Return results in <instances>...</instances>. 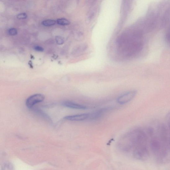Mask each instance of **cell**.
<instances>
[{"label": "cell", "instance_id": "obj_10", "mask_svg": "<svg viewBox=\"0 0 170 170\" xmlns=\"http://www.w3.org/2000/svg\"><path fill=\"white\" fill-rule=\"evenodd\" d=\"M56 21L51 20H47L42 21V25L46 27L53 26L56 24Z\"/></svg>", "mask_w": 170, "mask_h": 170}, {"label": "cell", "instance_id": "obj_5", "mask_svg": "<svg viewBox=\"0 0 170 170\" xmlns=\"http://www.w3.org/2000/svg\"><path fill=\"white\" fill-rule=\"evenodd\" d=\"M87 45L85 44L75 47L72 52V55L74 57L81 55L87 49Z\"/></svg>", "mask_w": 170, "mask_h": 170}, {"label": "cell", "instance_id": "obj_13", "mask_svg": "<svg viewBox=\"0 0 170 170\" xmlns=\"http://www.w3.org/2000/svg\"><path fill=\"white\" fill-rule=\"evenodd\" d=\"M17 18L20 19H25L27 17V15L25 13H22L19 14L17 16Z\"/></svg>", "mask_w": 170, "mask_h": 170}, {"label": "cell", "instance_id": "obj_8", "mask_svg": "<svg viewBox=\"0 0 170 170\" xmlns=\"http://www.w3.org/2000/svg\"><path fill=\"white\" fill-rule=\"evenodd\" d=\"M107 108H102L97 110L91 115L89 114V118L92 120H96L100 119L108 110Z\"/></svg>", "mask_w": 170, "mask_h": 170}, {"label": "cell", "instance_id": "obj_6", "mask_svg": "<svg viewBox=\"0 0 170 170\" xmlns=\"http://www.w3.org/2000/svg\"><path fill=\"white\" fill-rule=\"evenodd\" d=\"M89 116V114L86 113V114L67 116L65 117V119L71 121H82L88 119Z\"/></svg>", "mask_w": 170, "mask_h": 170}, {"label": "cell", "instance_id": "obj_4", "mask_svg": "<svg viewBox=\"0 0 170 170\" xmlns=\"http://www.w3.org/2000/svg\"><path fill=\"white\" fill-rule=\"evenodd\" d=\"M135 91L127 92L120 96L117 99V102L119 104L124 105L133 100L136 95Z\"/></svg>", "mask_w": 170, "mask_h": 170}, {"label": "cell", "instance_id": "obj_3", "mask_svg": "<svg viewBox=\"0 0 170 170\" xmlns=\"http://www.w3.org/2000/svg\"><path fill=\"white\" fill-rule=\"evenodd\" d=\"M45 98L44 96L42 94H34L27 99L26 101V106L28 108L32 109L37 104L43 101Z\"/></svg>", "mask_w": 170, "mask_h": 170}, {"label": "cell", "instance_id": "obj_9", "mask_svg": "<svg viewBox=\"0 0 170 170\" xmlns=\"http://www.w3.org/2000/svg\"><path fill=\"white\" fill-rule=\"evenodd\" d=\"M56 22L59 25L61 26H66L70 24V21L67 19L64 18H61L58 19L56 20Z\"/></svg>", "mask_w": 170, "mask_h": 170}, {"label": "cell", "instance_id": "obj_2", "mask_svg": "<svg viewBox=\"0 0 170 170\" xmlns=\"http://www.w3.org/2000/svg\"><path fill=\"white\" fill-rule=\"evenodd\" d=\"M143 32L137 28L126 30L117 40V50L121 56L126 58L132 57L142 50L144 45Z\"/></svg>", "mask_w": 170, "mask_h": 170}, {"label": "cell", "instance_id": "obj_1", "mask_svg": "<svg viewBox=\"0 0 170 170\" xmlns=\"http://www.w3.org/2000/svg\"><path fill=\"white\" fill-rule=\"evenodd\" d=\"M148 139L142 129H136L123 136L118 142L117 147L122 153L131 154L136 159L144 161L149 155Z\"/></svg>", "mask_w": 170, "mask_h": 170}, {"label": "cell", "instance_id": "obj_12", "mask_svg": "<svg viewBox=\"0 0 170 170\" xmlns=\"http://www.w3.org/2000/svg\"><path fill=\"white\" fill-rule=\"evenodd\" d=\"M9 35L14 36L16 35L17 34V31L15 28H11L9 29L8 31Z\"/></svg>", "mask_w": 170, "mask_h": 170}, {"label": "cell", "instance_id": "obj_7", "mask_svg": "<svg viewBox=\"0 0 170 170\" xmlns=\"http://www.w3.org/2000/svg\"><path fill=\"white\" fill-rule=\"evenodd\" d=\"M62 105L65 107L76 110H84L86 109L87 108L84 106L69 101H65L63 102Z\"/></svg>", "mask_w": 170, "mask_h": 170}, {"label": "cell", "instance_id": "obj_14", "mask_svg": "<svg viewBox=\"0 0 170 170\" xmlns=\"http://www.w3.org/2000/svg\"><path fill=\"white\" fill-rule=\"evenodd\" d=\"M34 50L37 51L42 52L44 51V49L42 47L39 46H36L34 47Z\"/></svg>", "mask_w": 170, "mask_h": 170}, {"label": "cell", "instance_id": "obj_11", "mask_svg": "<svg viewBox=\"0 0 170 170\" xmlns=\"http://www.w3.org/2000/svg\"><path fill=\"white\" fill-rule=\"evenodd\" d=\"M56 43L59 45H62L64 43V41L62 37L59 36H56L55 38Z\"/></svg>", "mask_w": 170, "mask_h": 170}]
</instances>
